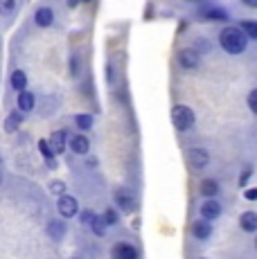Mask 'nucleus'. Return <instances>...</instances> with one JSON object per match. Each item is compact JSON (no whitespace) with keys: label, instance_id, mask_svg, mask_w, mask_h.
<instances>
[{"label":"nucleus","instance_id":"nucleus-1","mask_svg":"<svg viewBox=\"0 0 257 259\" xmlns=\"http://www.w3.org/2000/svg\"><path fill=\"white\" fill-rule=\"evenodd\" d=\"M219 46L228 54H244L248 48V38L239 27H224L219 34Z\"/></svg>","mask_w":257,"mask_h":259},{"label":"nucleus","instance_id":"nucleus-2","mask_svg":"<svg viewBox=\"0 0 257 259\" xmlns=\"http://www.w3.org/2000/svg\"><path fill=\"white\" fill-rule=\"evenodd\" d=\"M194 122H196V115L190 106L176 104V106L172 108V124H174L176 131H190V128L194 126Z\"/></svg>","mask_w":257,"mask_h":259},{"label":"nucleus","instance_id":"nucleus-3","mask_svg":"<svg viewBox=\"0 0 257 259\" xmlns=\"http://www.w3.org/2000/svg\"><path fill=\"white\" fill-rule=\"evenodd\" d=\"M207 162H210V153L205 151V149H199V147H192L187 149V165H190L192 169H205Z\"/></svg>","mask_w":257,"mask_h":259},{"label":"nucleus","instance_id":"nucleus-4","mask_svg":"<svg viewBox=\"0 0 257 259\" xmlns=\"http://www.w3.org/2000/svg\"><path fill=\"white\" fill-rule=\"evenodd\" d=\"M176 61H179V66L183 68V70H196L199 63H201V57L192 48H185L176 54Z\"/></svg>","mask_w":257,"mask_h":259},{"label":"nucleus","instance_id":"nucleus-5","mask_svg":"<svg viewBox=\"0 0 257 259\" xmlns=\"http://www.w3.org/2000/svg\"><path fill=\"white\" fill-rule=\"evenodd\" d=\"M57 210L61 212V217L70 219L75 217V214L79 212V205H77V198L68 196V194H63V196H59V203H57Z\"/></svg>","mask_w":257,"mask_h":259},{"label":"nucleus","instance_id":"nucleus-6","mask_svg":"<svg viewBox=\"0 0 257 259\" xmlns=\"http://www.w3.org/2000/svg\"><path fill=\"white\" fill-rule=\"evenodd\" d=\"M115 203L117 207H120L122 212H136V198H133V194L128 192V189H117L115 192Z\"/></svg>","mask_w":257,"mask_h":259},{"label":"nucleus","instance_id":"nucleus-7","mask_svg":"<svg viewBox=\"0 0 257 259\" xmlns=\"http://www.w3.org/2000/svg\"><path fill=\"white\" fill-rule=\"evenodd\" d=\"M111 257L113 259H138V250L131 246V243L120 241V243H115V246H113Z\"/></svg>","mask_w":257,"mask_h":259},{"label":"nucleus","instance_id":"nucleus-8","mask_svg":"<svg viewBox=\"0 0 257 259\" xmlns=\"http://www.w3.org/2000/svg\"><path fill=\"white\" fill-rule=\"evenodd\" d=\"M221 203L219 201H215V198H207V201L201 205V217L205 219V221H215V219H219L221 217Z\"/></svg>","mask_w":257,"mask_h":259},{"label":"nucleus","instance_id":"nucleus-9","mask_svg":"<svg viewBox=\"0 0 257 259\" xmlns=\"http://www.w3.org/2000/svg\"><path fill=\"white\" fill-rule=\"evenodd\" d=\"M199 16L205 18V21H228L230 14L224 7H207V9H201Z\"/></svg>","mask_w":257,"mask_h":259},{"label":"nucleus","instance_id":"nucleus-10","mask_svg":"<svg viewBox=\"0 0 257 259\" xmlns=\"http://www.w3.org/2000/svg\"><path fill=\"white\" fill-rule=\"evenodd\" d=\"M192 235H194L196 239H201V241H205V239L212 235V223L205 221V219L194 221V223H192Z\"/></svg>","mask_w":257,"mask_h":259},{"label":"nucleus","instance_id":"nucleus-11","mask_svg":"<svg viewBox=\"0 0 257 259\" xmlns=\"http://www.w3.org/2000/svg\"><path fill=\"white\" fill-rule=\"evenodd\" d=\"M239 226L244 232H257V212L248 210L239 217Z\"/></svg>","mask_w":257,"mask_h":259},{"label":"nucleus","instance_id":"nucleus-12","mask_svg":"<svg viewBox=\"0 0 257 259\" xmlns=\"http://www.w3.org/2000/svg\"><path fill=\"white\" fill-rule=\"evenodd\" d=\"M54 21V12L50 7H41L36 14H34V23L38 25V27H50Z\"/></svg>","mask_w":257,"mask_h":259},{"label":"nucleus","instance_id":"nucleus-13","mask_svg":"<svg viewBox=\"0 0 257 259\" xmlns=\"http://www.w3.org/2000/svg\"><path fill=\"white\" fill-rule=\"evenodd\" d=\"M66 131H54L52 136H50V149L54 153H63V149H66Z\"/></svg>","mask_w":257,"mask_h":259},{"label":"nucleus","instance_id":"nucleus-14","mask_svg":"<svg viewBox=\"0 0 257 259\" xmlns=\"http://www.w3.org/2000/svg\"><path fill=\"white\" fill-rule=\"evenodd\" d=\"M70 149L79 156H83V153H88V149H91V142H88L86 136H75L70 138Z\"/></svg>","mask_w":257,"mask_h":259},{"label":"nucleus","instance_id":"nucleus-15","mask_svg":"<svg viewBox=\"0 0 257 259\" xmlns=\"http://www.w3.org/2000/svg\"><path fill=\"white\" fill-rule=\"evenodd\" d=\"M34 104H36V99H34V95H32V93L23 91L21 95H18V111H21V113L32 111V108H34Z\"/></svg>","mask_w":257,"mask_h":259},{"label":"nucleus","instance_id":"nucleus-16","mask_svg":"<svg viewBox=\"0 0 257 259\" xmlns=\"http://www.w3.org/2000/svg\"><path fill=\"white\" fill-rule=\"evenodd\" d=\"M201 194H203L205 198H215L217 194H219V183L212 181V178H205V181H201Z\"/></svg>","mask_w":257,"mask_h":259},{"label":"nucleus","instance_id":"nucleus-17","mask_svg":"<svg viewBox=\"0 0 257 259\" xmlns=\"http://www.w3.org/2000/svg\"><path fill=\"white\" fill-rule=\"evenodd\" d=\"M23 124V113L21 111H12L9 113V117H7V122H5V131L7 133H14L18 126Z\"/></svg>","mask_w":257,"mask_h":259},{"label":"nucleus","instance_id":"nucleus-18","mask_svg":"<svg viewBox=\"0 0 257 259\" xmlns=\"http://www.w3.org/2000/svg\"><path fill=\"white\" fill-rule=\"evenodd\" d=\"M12 86H14V91H18V93L25 91V86H27L25 72H23V70H14L12 72Z\"/></svg>","mask_w":257,"mask_h":259},{"label":"nucleus","instance_id":"nucleus-19","mask_svg":"<svg viewBox=\"0 0 257 259\" xmlns=\"http://www.w3.org/2000/svg\"><path fill=\"white\" fill-rule=\"evenodd\" d=\"M38 151L43 153V158H46V162H48V167H57V162H54V151L50 149V144H48V140H41L38 142Z\"/></svg>","mask_w":257,"mask_h":259},{"label":"nucleus","instance_id":"nucleus-20","mask_svg":"<svg viewBox=\"0 0 257 259\" xmlns=\"http://www.w3.org/2000/svg\"><path fill=\"white\" fill-rule=\"evenodd\" d=\"M192 50H194L196 54H207L212 50V43L207 41V38H203V36H199V38H194V43H192Z\"/></svg>","mask_w":257,"mask_h":259},{"label":"nucleus","instance_id":"nucleus-21","mask_svg":"<svg viewBox=\"0 0 257 259\" xmlns=\"http://www.w3.org/2000/svg\"><path fill=\"white\" fill-rule=\"evenodd\" d=\"M239 29L246 34V38H253V41H257V21H241Z\"/></svg>","mask_w":257,"mask_h":259},{"label":"nucleus","instance_id":"nucleus-22","mask_svg":"<svg viewBox=\"0 0 257 259\" xmlns=\"http://www.w3.org/2000/svg\"><path fill=\"white\" fill-rule=\"evenodd\" d=\"M106 221H104V217H97V214H95V219H93V223H91V230L93 232H95V235L97 237H104V235H106Z\"/></svg>","mask_w":257,"mask_h":259},{"label":"nucleus","instance_id":"nucleus-23","mask_svg":"<svg viewBox=\"0 0 257 259\" xmlns=\"http://www.w3.org/2000/svg\"><path fill=\"white\" fill-rule=\"evenodd\" d=\"M48 232H50L52 239H61L63 235H66V226H63L61 221H52L50 226H48Z\"/></svg>","mask_w":257,"mask_h":259},{"label":"nucleus","instance_id":"nucleus-24","mask_svg":"<svg viewBox=\"0 0 257 259\" xmlns=\"http://www.w3.org/2000/svg\"><path fill=\"white\" fill-rule=\"evenodd\" d=\"M75 124L81 131H88V128H93V115H88V113H79L75 117Z\"/></svg>","mask_w":257,"mask_h":259},{"label":"nucleus","instance_id":"nucleus-25","mask_svg":"<svg viewBox=\"0 0 257 259\" xmlns=\"http://www.w3.org/2000/svg\"><path fill=\"white\" fill-rule=\"evenodd\" d=\"M16 9V0H0V12L3 14H12Z\"/></svg>","mask_w":257,"mask_h":259},{"label":"nucleus","instance_id":"nucleus-26","mask_svg":"<svg viewBox=\"0 0 257 259\" xmlns=\"http://www.w3.org/2000/svg\"><path fill=\"white\" fill-rule=\"evenodd\" d=\"M102 217H104V221H106V226H115L117 219H120V217H117V212H115V210H106V212L102 214Z\"/></svg>","mask_w":257,"mask_h":259},{"label":"nucleus","instance_id":"nucleus-27","mask_svg":"<svg viewBox=\"0 0 257 259\" xmlns=\"http://www.w3.org/2000/svg\"><path fill=\"white\" fill-rule=\"evenodd\" d=\"M246 102H248V108H250V111H253L255 115H257V88H253V91L248 93V99H246Z\"/></svg>","mask_w":257,"mask_h":259},{"label":"nucleus","instance_id":"nucleus-28","mask_svg":"<svg viewBox=\"0 0 257 259\" xmlns=\"http://www.w3.org/2000/svg\"><path fill=\"white\" fill-rule=\"evenodd\" d=\"M50 189H52V194H57V196H63V192H66V185H63L61 181H52L50 183Z\"/></svg>","mask_w":257,"mask_h":259},{"label":"nucleus","instance_id":"nucleus-29","mask_svg":"<svg viewBox=\"0 0 257 259\" xmlns=\"http://www.w3.org/2000/svg\"><path fill=\"white\" fill-rule=\"evenodd\" d=\"M250 176H253V169L246 167L244 171H241V176H239V185H241V187H246V183L250 181Z\"/></svg>","mask_w":257,"mask_h":259},{"label":"nucleus","instance_id":"nucleus-30","mask_svg":"<svg viewBox=\"0 0 257 259\" xmlns=\"http://www.w3.org/2000/svg\"><path fill=\"white\" fill-rule=\"evenodd\" d=\"M244 198L246 201H257V187H246L244 189Z\"/></svg>","mask_w":257,"mask_h":259},{"label":"nucleus","instance_id":"nucleus-31","mask_svg":"<svg viewBox=\"0 0 257 259\" xmlns=\"http://www.w3.org/2000/svg\"><path fill=\"white\" fill-rule=\"evenodd\" d=\"M93 219H95V212H91V210H86L81 214V223H83V226H91Z\"/></svg>","mask_w":257,"mask_h":259},{"label":"nucleus","instance_id":"nucleus-32","mask_svg":"<svg viewBox=\"0 0 257 259\" xmlns=\"http://www.w3.org/2000/svg\"><path fill=\"white\" fill-rule=\"evenodd\" d=\"M149 18H154V5H147V14H145V21H149Z\"/></svg>","mask_w":257,"mask_h":259},{"label":"nucleus","instance_id":"nucleus-33","mask_svg":"<svg viewBox=\"0 0 257 259\" xmlns=\"http://www.w3.org/2000/svg\"><path fill=\"white\" fill-rule=\"evenodd\" d=\"M241 3H244L246 7H250V9H257V0H241Z\"/></svg>","mask_w":257,"mask_h":259},{"label":"nucleus","instance_id":"nucleus-34","mask_svg":"<svg viewBox=\"0 0 257 259\" xmlns=\"http://www.w3.org/2000/svg\"><path fill=\"white\" fill-rule=\"evenodd\" d=\"M68 5H70V7H75V5H79V0H68Z\"/></svg>","mask_w":257,"mask_h":259},{"label":"nucleus","instance_id":"nucleus-35","mask_svg":"<svg viewBox=\"0 0 257 259\" xmlns=\"http://www.w3.org/2000/svg\"><path fill=\"white\" fill-rule=\"evenodd\" d=\"M79 3H91V0H79Z\"/></svg>","mask_w":257,"mask_h":259},{"label":"nucleus","instance_id":"nucleus-36","mask_svg":"<svg viewBox=\"0 0 257 259\" xmlns=\"http://www.w3.org/2000/svg\"><path fill=\"white\" fill-rule=\"evenodd\" d=\"M190 3H199V0H190Z\"/></svg>","mask_w":257,"mask_h":259},{"label":"nucleus","instance_id":"nucleus-37","mask_svg":"<svg viewBox=\"0 0 257 259\" xmlns=\"http://www.w3.org/2000/svg\"><path fill=\"white\" fill-rule=\"evenodd\" d=\"M255 248H257V239H255Z\"/></svg>","mask_w":257,"mask_h":259}]
</instances>
